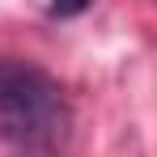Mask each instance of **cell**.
Masks as SVG:
<instances>
[{
  "label": "cell",
  "mask_w": 157,
  "mask_h": 157,
  "mask_svg": "<svg viewBox=\"0 0 157 157\" xmlns=\"http://www.w3.org/2000/svg\"><path fill=\"white\" fill-rule=\"evenodd\" d=\"M89 4H94V0H51L47 13H51V17H77V13H85Z\"/></svg>",
  "instance_id": "7a4b0ae2"
},
{
  "label": "cell",
  "mask_w": 157,
  "mask_h": 157,
  "mask_svg": "<svg viewBox=\"0 0 157 157\" xmlns=\"http://www.w3.org/2000/svg\"><path fill=\"white\" fill-rule=\"evenodd\" d=\"M68 136V102L59 81L38 64L0 59V140L26 157H51Z\"/></svg>",
  "instance_id": "6da1fadb"
}]
</instances>
